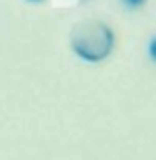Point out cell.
I'll list each match as a JSON object with an SVG mask.
<instances>
[{"label":"cell","mask_w":156,"mask_h":160,"mask_svg":"<svg viewBox=\"0 0 156 160\" xmlns=\"http://www.w3.org/2000/svg\"><path fill=\"white\" fill-rule=\"evenodd\" d=\"M148 58L152 59V63L156 65V36H152L148 42Z\"/></svg>","instance_id":"3"},{"label":"cell","mask_w":156,"mask_h":160,"mask_svg":"<svg viewBox=\"0 0 156 160\" xmlns=\"http://www.w3.org/2000/svg\"><path fill=\"white\" fill-rule=\"evenodd\" d=\"M117 38L109 24L101 20H81L71 30V52L85 63H101L115 50Z\"/></svg>","instance_id":"1"},{"label":"cell","mask_w":156,"mask_h":160,"mask_svg":"<svg viewBox=\"0 0 156 160\" xmlns=\"http://www.w3.org/2000/svg\"><path fill=\"white\" fill-rule=\"evenodd\" d=\"M121 4L127 6L128 10H138V8H142V6L146 4V0H121Z\"/></svg>","instance_id":"2"},{"label":"cell","mask_w":156,"mask_h":160,"mask_svg":"<svg viewBox=\"0 0 156 160\" xmlns=\"http://www.w3.org/2000/svg\"><path fill=\"white\" fill-rule=\"evenodd\" d=\"M26 2H43V0H26Z\"/></svg>","instance_id":"4"}]
</instances>
